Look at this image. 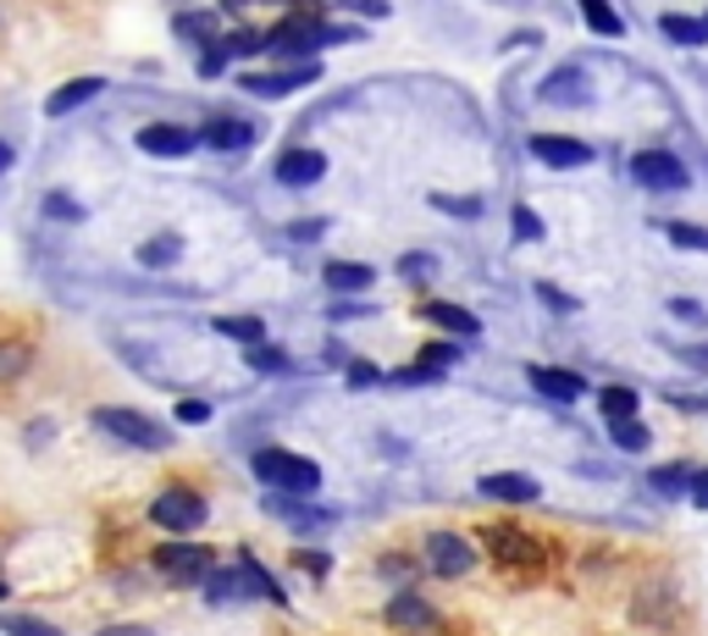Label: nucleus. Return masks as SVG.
Returning a JSON list of instances; mask_svg holds the SVG:
<instances>
[{"label": "nucleus", "instance_id": "f257e3e1", "mask_svg": "<svg viewBox=\"0 0 708 636\" xmlns=\"http://www.w3.org/2000/svg\"><path fill=\"white\" fill-rule=\"evenodd\" d=\"M255 476H260L271 493H288V498L321 487V465L304 460V454H288V449H260V454H255Z\"/></svg>", "mask_w": 708, "mask_h": 636}, {"label": "nucleus", "instance_id": "f03ea898", "mask_svg": "<svg viewBox=\"0 0 708 636\" xmlns=\"http://www.w3.org/2000/svg\"><path fill=\"white\" fill-rule=\"evenodd\" d=\"M343 40H361V29H326L315 18H288L282 29H271L266 56H315L321 45H343Z\"/></svg>", "mask_w": 708, "mask_h": 636}, {"label": "nucleus", "instance_id": "7ed1b4c3", "mask_svg": "<svg viewBox=\"0 0 708 636\" xmlns=\"http://www.w3.org/2000/svg\"><path fill=\"white\" fill-rule=\"evenodd\" d=\"M205 597H211V603H238V597H271V603H282L277 581H271L255 559H238V564L205 575Z\"/></svg>", "mask_w": 708, "mask_h": 636}, {"label": "nucleus", "instance_id": "20e7f679", "mask_svg": "<svg viewBox=\"0 0 708 636\" xmlns=\"http://www.w3.org/2000/svg\"><path fill=\"white\" fill-rule=\"evenodd\" d=\"M95 427L100 432H111V438H122V443H133V449H172V432L167 427H155L150 416H139V410H95Z\"/></svg>", "mask_w": 708, "mask_h": 636}, {"label": "nucleus", "instance_id": "39448f33", "mask_svg": "<svg viewBox=\"0 0 708 636\" xmlns=\"http://www.w3.org/2000/svg\"><path fill=\"white\" fill-rule=\"evenodd\" d=\"M150 520L161 526V531H200L205 526V498L194 493V487H167L155 504H150Z\"/></svg>", "mask_w": 708, "mask_h": 636}, {"label": "nucleus", "instance_id": "423d86ee", "mask_svg": "<svg viewBox=\"0 0 708 636\" xmlns=\"http://www.w3.org/2000/svg\"><path fill=\"white\" fill-rule=\"evenodd\" d=\"M315 78H321V67H315V56H310V62H293V67H282V73H249V78H244V89H249V95H260V100H277V95L310 89Z\"/></svg>", "mask_w": 708, "mask_h": 636}, {"label": "nucleus", "instance_id": "0eeeda50", "mask_svg": "<svg viewBox=\"0 0 708 636\" xmlns=\"http://www.w3.org/2000/svg\"><path fill=\"white\" fill-rule=\"evenodd\" d=\"M526 150H532L543 166H554V172H576V166H587V161H592V144H581V139H559V133H532V139H526Z\"/></svg>", "mask_w": 708, "mask_h": 636}, {"label": "nucleus", "instance_id": "6e6552de", "mask_svg": "<svg viewBox=\"0 0 708 636\" xmlns=\"http://www.w3.org/2000/svg\"><path fill=\"white\" fill-rule=\"evenodd\" d=\"M631 177L642 183V188H686V166L669 155V150H642L636 161H631Z\"/></svg>", "mask_w": 708, "mask_h": 636}, {"label": "nucleus", "instance_id": "1a4fd4ad", "mask_svg": "<svg viewBox=\"0 0 708 636\" xmlns=\"http://www.w3.org/2000/svg\"><path fill=\"white\" fill-rule=\"evenodd\" d=\"M487 553H493L498 564H509V570L543 564V548H537L526 531H515V526H493V531H487Z\"/></svg>", "mask_w": 708, "mask_h": 636}, {"label": "nucleus", "instance_id": "9d476101", "mask_svg": "<svg viewBox=\"0 0 708 636\" xmlns=\"http://www.w3.org/2000/svg\"><path fill=\"white\" fill-rule=\"evenodd\" d=\"M155 564H161L167 581H205V575H211V553L194 548V542H167V548L155 553Z\"/></svg>", "mask_w": 708, "mask_h": 636}, {"label": "nucleus", "instance_id": "9b49d317", "mask_svg": "<svg viewBox=\"0 0 708 636\" xmlns=\"http://www.w3.org/2000/svg\"><path fill=\"white\" fill-rule=\"evenodd\" d=\"M200 139L189 133V128H178V122H150V128H139V150L144 155H167V161H178V155H189Z\"/></svg>", "mask_w": 708, "mask_h": 636}, {"label": "nucleus", "instance_id": "f8f14e48", "mask_svg": "<svg viewBox=\"0 0 708 636\" xmlns=\"http://www.w3.org/2000/svg\"><path fill=\"white\" fill-rule=\"evenodd\" d=\"M427 559H432L438 575H465V570L476 564L471 542H460L454 531H432V537H427Z\"/></svg>", "mask_w": 708, "mask_h": 636}, {"label": "nucleus", "instance_id": "ddd939ff", "mask_svg": "<svg viewBox=\"0 0 708 636\" xmlns=\"http://www.w3.org/2000/svg\"><path fill=\"white\" fill-rule=\"evenodd\" d=\"M321 172H326V155L321 150H282L277 155V183H288V188L321 183Z\"/></svg>", "mask_w": 708, "mask_h": 636}, {"label": "nucleus", "instance_id": "4468645a", "mask_svg": "<svg viewBox=\"0 0 708 636\" xmlns=\"http://www.w3.org/2000/svg\"><path fill=\"white\" fill-rule=\"evenodd\" d=\"M526 377H532L537 394H548V399H559V405H576V399L587 394V382H581L576 371H559V366H532Z\"/></svg>", "mask_w": 708, "mask_h": 636}, {"label": "nucleus", "instance_id": "2eb2a0df", "mask_svg": "<svg viewBox=\"0 0 708 636\" xmlns=\"http://www.w3.org/2000/svg\"><path fill=\"white\" fill-rule=\"evenodd\" d=\"M421 315H427L432 327L454 333V338H476V333H482L476 315H471V310H460V304H449V299H427V304H421Z\"/></svg>", "mask_w": 708, "mask_h": 636}, {"label": "nucleus", "instance_id": "dca6fc26", "mask_svg": "<svg viewBox=\"0 0 708 636\" xmlns=\"http://www.w3.org/2000/svg\"><path fill=\"white\" fill-rule=\"evenodd\" d=\"M543 100H548V106H581V100H592V84H587L581 67H559V73L543 84Z\"/></svg>", "mask_w": 708, "mask_h": 636}, {"label": "nucleus", "instance_id": "f3484780", "mask_svg": "<svg viewBox=\"0 0 708 636\" xmlns=\"http://www.w3.org/2000/svg\"><path fill=\"white\" fill-rule=\"evenodd\" d=\"M200 139H205L211 150H227V155H233V150H249V144H255V128H249L244 117H211Z\"/></svg>", "mask_w": 708, "mask_h": 636}, {"label": "nucleus", "instance_id": "a211bd4d", "mask_svg": "<svg viewBox=\"0 0 708 636\" xmlns=\"http://www.w3.org/2000/svg\"><path fill=\"white\" fill-rule=\"evenodd\" d=\"M482 498H493V504H532L537 482L521 476V471H498V476H482Z\"/></svg>", "mask_w": 708, "mask_h": 636}, {"label": "nucleus", "instance_id": "6ab92c4d", "mask_svg": "<svg viewBox=\"0 0 708 636\" xmlns=\"http://www.w3.org/2000/svg\"><path fill=\"white\" fill-rule=\"evenodd\" d=\"M106 89V78H73V84H62L51 100H45V111L51 117H67V111H78V106H89L95 95Z\"/></svg>", "mask_w": 708, "mask_h": 636}, {"label": "nucleus", "instance_id": "aec40b11", "mask_svg": "<svg viewBox=\"0 0 708 636\" xmlns=\"http://www.w3.org/2000/svg\"><path fill=\"white\" fill-rule=\"evenodd\" d=\"M321 277H326L332 293H361V288H372V266H361V260H332Z\"/></svg>", "mask_w": 708, "mask_h": 636}, {"label": "nucleus", "instance_id": "412c9836", "mask_svg": "<svg viewBox=\"0 0 708 636\" xmlns=\"http://www.w3.org/2000/svg\"><path fill=\"white\" fill-rule=\"evenodd\" d=\"M576 7H581V18H587V29H592L598 40H620V34H625V18L609 7V0H576Z\"/></svg>", "mask_w": 708, "mask_h": 636}, {"label": "nucleus", "instance_id": "4be33fe9", "mask_svg": "<svg viewBox=\"0 0 708 636\" xmlns=\"http://www.w3.org/2000/svg\"><path fill=\"white\" fill-rule=\"evenodd\" d=\"M388 619L405 625V630H432V625H438L432 603H421V597H394V603H388Z\"/></svg>", "mask_w": 708, "mask_h": 636}, {"label": "nucleus", "instance_id": "5701e85b", "mask_svg": "<svg viewBox=\"0 0 708 636\" xmlns=\"http://www.w3.org/2000/svg\"><path fill=\"white\" fill-rule=\"evenodd\" d=\"M658 34H664V40H675V45H702V40H708V18L664 12V18H658Z\"/></svg>", "mask_w": 708, "mask_h": 636}, {"label": "nucleus", "instance_id": "b1692460", "mask_svg": "<svg viewBox=\"0 0 708 636\" xmlns=\"http://www.w3.org/2000/svg\"><path fill=\"white\" fill-rule=\"evenodd\" d=\"M0 630H7V636H67L62 625H51V619H40V614H0Z\"/></svg>", "mask_w": 708, "mask_h": 636}, {"label": "nucleus", "instance_id": "393cba45", "mask_svg": "<svg viewBox=\"0 0 708 636\" xmlns=\"http://www.w3.org/2000/svg\"><path fill=\"white\" fill-rule=\"evenodd\" d=\"M216 333H222V338H238L244 349L266 338V327L255 322V315H216Z\"/></svg>", "mask_w": 708, "mask_h": 636}, {"label": "nucleus", "instance_id": "a878e982", "mask_svg": "<svg viewBox=\"0 0 708 636\" xmlns=\"http://www.w3.org/2000/svg\"><path fill=\"white\" fill-rule=\"evenodd\" d=\"M609 438H614V449H625V454H642V449H647V427H642L636 416L609 421Z\"/></svg>", "mask_w": 708, "mask_h": 636}, {"label": "nucleus", "instance_id": "bb28decb", "mask_svg": "<svg viewBox=\"0 0 708 636\" xmlns=\"http://www.w3.org/2000/svg\"><path fill=\"white\" fill-rule=\"evenodd\" d=\"M653 493H664V498L691 493V471H686V465H658V471H653Z\"/></svg>", "mask_w": 708, "mask_h": 636}, {"label": "nucleus", "instance_id": "cd10ccee", "mask_svg": "<svg viewBox=\"0 0 708 636\" xmlns=\"http://www.w3.org/2000/svg\"><path fill=\"white\" fill-rule=\"evenodd\" d=\"M178 34H183V40H194V45H216V18H205V12H183V18H178Z\"/></svg>", "mask_w": 708, "mask_h": 636}, {"label": "nucleus", "instance_id": "c85d7f7f", "mask_svg": "<svg viewBox=\"0 0 708 636\" xmlns=\"http://www.w3.org/2000/svg\"><path fill=\"white\" fill-rule=\"evenodd\" d=\"M266 45H271V34H260V29H233L227 34V51L233 56H260Z\"/></svg>", "mask_w": 708, "mask_h": 636}, {"label": "nucleus", "instance_id": "c756f323", "mask_svg": "<svg viewBox=\"0 0 708 636\" xmlns=\"http://www.w3.org/2000/svg\"><path fill=\"white\" fill-rule=\"evenodd\" d=\"M178 249H183V244H178L172 233H161V238H150V244L139 249V260H144V266H172V260H178Z\"/></svg>", "mask_w": 708, "mask_h": 636}, {"label": "nucleus", "instance_id": "7c9ffc66", "mask_svg": "<svg viewBox=\"0 0 708 636\" xmlns=\"http://www.w3.org/2000/svg\"><path fill=\"white\" fill-rule=\"evenodd\" d=\"M664 238L680 249H708V227H691V222H664Z\"/></svg>", "mask_w": 708, "mask_h": 636}, {"label": "nucleus", "instance_id": "2f4dec72", "mask_svg": "<svg viewBox=\"0 0 708 636\" xmlns=\"http://www.w3.org/2000/svg\"><path fill=\"white\" fill-rule=\"evenodd\" d=\"M603 416H609V421L636 416V394H631V388H603Z\"/></svg>", "mask_w": 708, "mask_h": 636}, {"label": "nucleus", "instance_id": "473e14b6", "mask_svg": "<svg viewBox=\"0 0 708 636\" xmlns=\"http://www.w3.org/2000/svg\"><path fill=\"white\" fill-rule=\"evenodd\" d=\"M509 227H515V244H526V238H543V222H537V211H532V205H515Z\"/></svg>", "mask_w": 708, "mask_h": 636}, {"label": "nucleus", "instance_id": "72a5a7b5", "mask_svg": "<svg viewBox=\"0 0 708 636\" xmlns=\"http://www.w3.org/2000/svg\"><path fill=\"white\" fill-rule=\"evenodd\" d=\"M23 366H29V344H7V349H0V382L18 377Z\"/></svg>", "mask_w": 708, "mask_h": 636}, {"label": "nucleus", "instance_id": "f704fd0d", "mask_svg": "<svg viewBox=\"0 0 708 636\" xmlns=\"http://www.w3.org/2000/svg\"><path fill=\"white\" fill-rule=\"evenodd\" d=\"M249 366H255V371H282L288 360H282L277 349H266V338H260V344H249Z\"/></svg>", "mask_w": 708, "mask_h": 636}, {"label": "nucleus", "instance_id": "c9c22d12", "mask_svg": "<svg viewBox=\"0 0 708 636\" xmlns=\"http://www.w3.org/2000/svg\"><path fill=\"white\" fill-rule=\"evenodd\" d=\"M178 421H183V427H200V421H211V405H205V399H183V405H178Z\"/></svg>", "mask_w": 708, "mask_h": 636}, {"label": "nucleus", "instance_id": "e433bc0d", "mask_svg": "<svg viewBox=\"0 0 708 636\" xmlns=\"http://www.w3.org/2000/svg\"><path fill=\"white\" fill-rule=\"evenodd\" d=\"M45 211H51L56 222H78V216H84V211H78V205H73L67 194H51V200H45Z\"/></svg>", "mask_w": 708, "mask_h": 636}, {"label": "nucleus", "instance_id": "4c0bfd02", "mask_svg": "<svg viewBox=\"0 0 708 636\" xmlns=\"http://www.w3.org/2000/svg\"><path fill=\"white\" fill-rule=\"evenodd\" d=\"M432 205L438 211H454V216H476L482 211V200H449V194H432Z\"/></svg>", "mask_w": 708, "mask_h": 636}, {"label": "nucleus", "instance_id": "58836bf2", "mask_svg": "<svg viewBox=\"0 0 708 636\" xmlns=\"http://www.w3.org/2000/svg\"><path fill=\"white\" fill-rule=\"evenodd\" d=\"M343 7H354V12H366V18H383V12H388V0H343Z\"/></svg>", "mask_w": 708, "mask_h": 636}, {"label": "nucleus", "instance_id": "ea45409f", "mask_svg": "<svg viewBox=\"0 0 708 636\" xmlns=\"http://www.w3.org/2000/svg\"><path fill=\"white\" fill-rule=\"evenodd\" d=\"M299 570L304 575H326V553H299Z\"/></svg>", "mask_w": 708, "mask_h": 636}, {"label": "nucleus", "instance_id": "a19ab883", "mask_svg": "<svg viewBox=\"0 0 708 636\" xmlns=\"http://www.w3.org/2000/svg\"><path fill=\"white\" fill-rule=\"evenodd\" d=\"M691 504L708 509V471H691Z\"/></svg>", "mask_w": 708, "mask_h": 636}, {"label": "nucleus", "instance_id": "79ce46f5", "mask_svg": "<svg viewBox=\"0 0 708 636\" xmlns=\"http://www.w3.org/2000/svg\"><path fill=\"white\" fill-rule=\"evenodd\" d=\"M537 293H543V299H548V304H554V310H570V304H576V299H565V293H559V288H548V282H543V288H537Z\"/></svg>", "mask_w": 708, "mask_h": 636}, {"label": "nucleus", "instance_id": "37998d69", "mask_svg": "<svg viewBox=\"0 0 708 636\" xmlns=\"http://www.w3.org/2000/svg\"><path fill=\"white\" fill-rule=\"evenodd\" d=\"M348 382H377V371H372L366 360H354V366H348Z\"/></svg>", "mask_w": 708, "mask_h": 636}, {"label": "nucleus", "instance_id": "c03bdc74", "mask_svg": "<svg viewBox=\"0 0 708 636\" xmlns=\"http://www.w3.org/2000/svg\"><path fill=\"white\" fill-rule=\"evenodd\" d=\"M293 238H321V222H293Z\"/></svg>", "mask_w": 708, "mask_h": 636}, {"label": "nucleus", "instance_id": "a18cd8bd", "mask_svg": "<svg viewBox=\"0 0 708 636\" xmlns=\"http://www.w3.org/2000/svg\"><path fill=\"white\" fill-rule=\"evenodd\" d=\"M100 636H150L144 625H111V630H100Z\"/></svg>", "mask_w": 708, "mask_h": 636}, {"label": "nucleus", "instance_id": "49530a36", "mask_svg": "<svg viewBox=\"0 0 708 636\" xmlns=\"http://www.w3.org/2000/svg\"><path fill=\"white\" fill-rule=\"evenodd\" d=\"M7 166H12V144H7V139H0V172H7Z\"/></svg>", "mask_w": 708, "mask_h": 636}, {"label": "nucleus", "instance_id": "de8ad7c7", "mask_svg": "<svg viewBox=\"0 0 708 636\" xmlns=\"http://www.w3.org/2000/svg\"><path fill=\"white\" fill-rule=\"evenodd\" d=\"M222 7H249V0H222Z\"/></svg>", "mask_w": 708, "mask_h": 636}]
</instances>
